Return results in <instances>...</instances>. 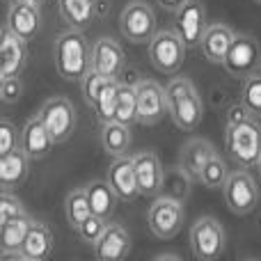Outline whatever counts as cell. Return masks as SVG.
Wrapping results in <instances>:
<instances>
[{
	"instance_id": "obj_14",
	"label": "cell",
	"mask_w": 261,
	"mask_h": 261,
	"mask_svg": "<svg viewBox=\"0 0 261 261\" xmlns=\"http://www.w3.org/2000/svg\"><path fill=\"white\" fill-rule=\"evenodd\" d=\"M126 67V55L113 37H99L92 44V69L108 78H117Z\"/></svg>"
},
{
	"instance_id": "obj_19",
	"label": "cell",
	"mask_w": 261,
	"mask_h": 261,
	"mask_svg": "<svg viewBox=\"0 0 261 261\" xmlns=\"http://www.w3.org/2000/svg\"><path fill=\"white\" fill-rule=\"evenodd\" d=\"M53 144H55L53 135L48 133V128H46V124L41 122L39 115L28 119L25 126L21 130V149L32 158V161L46 158L48 151L53 149Z\"/></svg>"
},
{
	"instance_id": "obj_26",
	"label": "cell",
	"mask_w": 261,
	"mask_h": 261,
	"mask_svg": "<svg viewBox=\"0 0 261 261\" xmlns=\"http://www.w3.org/2000/svg\"><path fill=\"white\" fill-rule=\"evenodd\" d=\"M101 147L110 156H126L130 147V126L122 122H108L101 124Z\"/></svg>"
},
{
	"instance_id": "obj_1",
	"label": "cell",
	"mask_w": 261,
	"mask_h": 261,
	"mask_svg": "<svg viewBox=\"0 0 261 261\" xmlns=\"http://www.w3.org/2000/svg\"><path fill=\"white\" fill-rule=\"evenodd\" d=\"M53 60H55V71L62 81H76L81 83L92 69V44L83 30H71L55 39L53 46Z\"/></svg>"
},
{
	"instance_id": "obj_24",
	"label": "cell",
	"mask_w": 261,
	"mask_h": 261,
	"mask_svg": "<svg viewBox=\"0 0 261 261\" xmlns=\"http://www.w3.org/2000/svg\"><path fill=\"white\" fill-rule=\"evenodd\" d=\"M213 153H216V149H213V144L208 142V140H204V138H193V140H188V142L181 147L179 165L184 167V170L188 172V174L193 176L195 181H199L204 165L211 161Z\"/></svg>"
},
{
	"instance_id": "obj_11",
	"label": "cell",
	"mask_w": 261,
	"mask_h": 261,
	"mask_svg": "<svg viewBox=\"0 0 261 261\" xmlns=\"http://www.w3.org/2000/svg\"><path fill=\"white\" fill-rule=\"evenodd\" d=\"M135 90H138V124H142V126L158 124L167 113L165 90L149 78H142Z\"/></svg>"
},
{
	"instance_id": "obj_8",
	"label": "cell",
	"mask_w": 261,
	"mask_h": 261,
	"mask_svg": "<svg viewBox=\"0 0 261 261\" xmlns=\"http://www.w3.org/2000/svg\"><path fill=\"white\" fill-rule=\"evenodd\" d=\"M39 117L46 124L48 133L53 135L55 144L67 142L71 138L73 128H76V108L67 96H53V99L44 101Z\"/></svg>"
},
{
	"instance_id": "obj_2",
	"label": "cell",
	"mask_w": 261,
	"mask_h": 261,
	"mask_svg": "<svg viewBox=\"0 0 261 261\" xmlns=\"http://www.w3.org/2000/svg\"><path fill=\"white\" fill-rule=\"evenodd\" d=\"M167 115L181 130H195L202 124L204 103L188 78H172L165 87Z\"/></svg>"
},
{
	"instance_id": "obj_27",
	"label": "cell",
	"mask_w": 261,
	"mask_h": 261,
	"mask_svg": "<svg viewBox=\"0 0 261 261\" xmlns=\"http://www.w3.org/2000/svg\"><path fill=\"white\" fill-rule=\"evenodd\" d=\"M87 190V197H90V206H92V213L96 216H103V218H110L117 206V199L119 195L115 193V188L110 186V181H92V184L85 186Z\"/></svg>"
},
{
	"instance_id": "obj_13",
	"label": "cell",
	"mask_w": 261,
	"mask_h": 261,
	"mask_svg": "<svg viewBox=\"0 0 261 261\" xmlns=\"http://www.w3.org/2000/svg\"><path fill=\"white\" fill-rule=\"evenodd\" d=\"M5 25L12 32H16L21 39H25V41L35 39L41 28L39 3H32V0H14V3L9 5L7 23H5Z\"/></svg>"
},
{
	"instance_id": "obj_38",
	"label": "cell",
	"mask_w": 261,
	"mask_h": 261,
	"mask_svg": "<svg viewBox=\"0 0 261 261\" xmlns=\"http://www.w3.org/2000/svg\"><path fill=\"white\" fill-rule=\"evenodd\" d=\"M21 94H23V83L18 76L3 78L0 81V99H3V103H7V106L16 103L21 99Z\"/></svg>"
},
{
	"instance_id": "obj_28",
	"label": "cell",
	"mask_w": 261,
	"mask_h": 261,
	"mask_svg": "<svg viewBox=\"0 0 261 261\" xmlns=\"http://www.w3.org/2000/svg\"><path fill=\"white\" fill-rule=\"evenodd\" d=\"M193 176L184 170V167H167L165 176H163V188L161 195L172 199H179V202H186L190 197V186H193Z\"/></svg>"
},
{
	"instance_id": "obj_32",
	"label": "cell",
	"mask_w": 261,
	"mask_h": 261,
	"mask_svg": "<svg viewBox=\"0 0 261 261\" xmlns=\"http://www.w3.org/2000/svg\"><path fill=\"white\" fill-rule=\"evenodd\" d=\"M229 167H227V163L222 161L218 153H213L211 161L204 165L202 170V176H199V184L204 186V188L208 190H218V188H225L227 179H229Z\"/></svg>"
},
{
	"instance_id": "obj_7",
	"label": "cell",
	"mask_w": 261,
	"mask_h": 261,
	"mask_svg": "<svg viewBox=\"0 0 261 261\" xmlns=\"http://www.w3.org/2000/svg\"><path fill=\"white\" fill-rule=\"evenodd\" d=\"M227 234L222 225L211 216H204L190 227V250L199 261H213L225 252Z\"/></svg>"
},
{
	"instance_id": "obj_30",
	"label": "cell",
	"mask_w": 261,
	"mask_h": 261,
	"mask_svg": "<svg viewBox=\"0 0 261 261\" xmlns=\"http://www.w3.org/2000/svg\"><path fill=\"white\" fill-rule=\"evenodd\" d=\"M138 85H126L119 83V94H117V108H115V122H122L130 126L138 122Z\"/></svg>"
},
{
	"instance_id": "obj_21",
	"label": "cell",
	"mask_w": 261,
	"mask_h": 261,
	"mask_svg": "<svg viewBox=\"0 0 261 261\" xmlns=\"http://www.w3.org/2000/svg\"><path fill=\"white\" fill-rule=\"evenodd\" d=\"M55 245V236L50 231L48 225L44 222H35L32 220L30 229H28V236L21 245V259L25 261H46L53 252Z\"/></svg>"
},
{
	"instance_id": "obj_42",
	"label": "cell",
	"mask_w": 261,
	"mask_h": 261,
	"mask_svg": "<svg viewBox=\"0 0 261 261\" xmlns=\"http://www.w3.org/2000/svg\"><path fill=\"white\" fill-rule=\"evenodd\" d=\"M156 259H179V254H156Z\"/></svg>"
},
{
	"instance_id": "obj_44",
	"label": "cell",
	"mask_w": 261,
	"mask_h": 261,
	"mask_svg": "<svg viewBox=\"0 0 261 261\" xmlns=\"http://www.w3.org/2000/svg\"><path fill=\"white\" fill-rule=\"evenodd\" d=\"M32 3H39V5H44V3H48V0H32Z\"/></svg>"
},
{
	"instance_id": "obj_45",
	"label": "cell",
	"mask_w": 261,
	"mask_h": 261,
	"mask_svg": "<svg viewBox=\"0 0 261 261\" xmlns=\"http://www.w3.org/2000/svg\"><path fill=\"white\" fill-rule=\"evenodd\" d=\"M259 73H261V64H259Z\"/></svg>"
},
{
	"instance_id": "obj_15",
	"label": "cell",
	"mask_w": 261,
	"mask_h": 261,
	"mask_svg": "<svg viewBox=\"0 0 261 261\" xmlns=\"http://www.w3.org/2000/svg\"><path fill=\"white\" fill-rule=\"evenodd\" d=\"M28 41L21 39L16 32H12L7 25L3 30L0 41V78L21 76L28 64Z\"/></svg>"
},
{
	"instance_id": "obj_33",
	"label": "cell",
	"mask_w": 261,
	"mask_h": 261,
	"mask_svg": "<svg viewBox=\"0 0 261 261\" xmlns=\"http://www.w3.org/2000/svg\"><path fill=\"white\" fill-rule=\"evenodd\" d=\"M241 103L252 115H261V73L243 78V87H241Z\"/></svg>"
},
{
	"instance_id": "obj_41",
	"label": "cell",
	"mask_w": 261,
	"mask_h": 261,
	"mask_svg": "<svg viewBox=\"0 0 261 261\" xmlns=\"http://www.w3.org/2000/svg\"><path fill=\"white\" fill-rule=\"evenodd\" d=\"M158 5H161L163 9H167V12H176V9H181L188 0H156Z\"/></svg>"
},
{
	"instance_id": "obj_17",
	"label": "cell",
	"mask_w": 261,
	"mask_h": 261,
	"mask_svg": "<svg viewBox=\"0 0 261 261\" xmlns=\"http://www.w3.org/2000/svg\"><path fill=\"white\" fill-rule=\"evenodd\" d=\"M234 37L236 32L227 23H208L202 35V41H199L204 60H208L211 64H222L234 44Z\"/></svg>"
},
{
	"instance_id": "obj_16",
	"label": "cell",
	"mask_w": 261,
	"mask_h": 261,
	"mask_svg": "<svg viewBox=\"0 0 261 261\" xmlns=\"http://www.w3.org/2000/svg\"><path fill=\"white\" fill-rule=\"evenodd\" d=\"M133 165L140 195L142 197H158L163 188V176H165V170H163L158 156L153 151H140L133 156Z\"/></svg>"
},
{
	"instance_id": "obj_36",
	"label": "cell",
	"mask_w": 261,
	"mask_h": 261,
	"mask_svg": "<svg viewBox=\"0 0 261 261\" xmlns=\"http://www.w3.org/2000/svg\"><path fill=\"white\" fill-rule=\"evenodd\" d=\"M16 147H21V130L14 126L12 122L3 119L0 122V156L14 151Z\"/></svg>"
},
{
	"instance_id": "obj_6",
	"label": "cell",
	"mask_w": 261,
	"mask_h": 261,
	"mask_svg": "<svg viewBox=\"0 0 261 261\" xmlns=\"http://www.w3.org/2000/svg\"><path fill=\"white\" fill-rule=\"evenodd\" d=\"M184 220H186L184 202L165 197V195H158L147 211L149 231L161 241L174 239V236L181 231V227H184Z\"/></svg>"
},
{
	"instance_id": "obj_9",
	"label": "cell",
	"mask_w": 261,
	"mask_h": 261,
	"mask_svg": "<svg viewBox=\"0 0 261 261\" xmlns=\"http://www.w3.org/2000/svg\"><path fill=\"white\" fill-rule=\"evenodd\" d=\"M222 195H225V202H227V206H229V211L236 213V216H248V213H252L259 202L257 184H254V179L245 172V167L231 172L225 188H222Z\"/></svg>"
},
{
	"instance_id": "obj_40",
	"label": "cell",
	"mask_w": 261,
	"mask_h": 261,
	"mask_svg": "<svg viewBox=\"0 0 261 261\" xmlns=\"http://www.w3.org/2000/svg\"><path fill=\"white\" fill-rule=\"evenodd\" d=\"M117 81H119V83H126V85H138V83L142 81V76H140L138 69H133V67H124V71L117 76Z\"/></svg>"
},
{
	"instance_id": "obj_29",
	"label": "cell",
	"mask_w": 261,
	"mask_h": 261,
	"mask_svg": "<svg viewBox=\"0 0 261 261\" xmlns=\"http://www.w3.org/2000/svg\"><path fill=\"white\" fill-rule=\"evenodd\" d=\"M64 216H67V222L73 229H78L92 216L90 197H87L85 188H76L67 195V199H64Z\"/></svg>"
},
{
	"instance_id": "obj_34",
	"label": "cell",
	"mask_w": 261,
	"mask_h": 261,
	"mask_svg": "<svg viewBox=\"0 0 261 261\" xmlns=\"http://www.w3.org/2000/svg\"><path fill=\"white\" fill-rule=\"evenodd\" d=\"M110 81H113V78L103 76V73L94 71V69H90V71H87V76L81 81V92H83V99H85V103L90 106V108L94 106V101L99 99L101 90H103Z\"/></svg>"
},
{
	"instance_id": "obj_3",
	"label": "cell",
	"mask_w": 261,
	"mask_h": 261,
	"mask_svg": "<svg viewBox=\"0 0 261 261\" xmlns=\"http://www.w3.org/2000/svg\"><path fill=\"white\" fill-rule=\"evenodd\" d=\"M225 144L229 158L241 167H254L261 156V124L257 117L229 124L225 133Z\"/></svg>"
},
{
	"instance_id": "obj_4",
	"label": "cell",
	"mask_w": 261,
	"mask_h": 261,
	"mask_svg": "<svg viewBox=\"0 0 261 261\" xmlns=\"http://www.w3.org/2000/svg\"><path fill=\"white\" fill-rule=\"evenodd\" d=\"M156 12L147 0H130L119 14V32L130 44H149L156 35Z\"/></svg>"
},
{
	"instance_id": "obj_12",
	"label": "cell",
	"mask_w": 261,
	"mask_h": 261,
	"mask_svg": "<svg viewBox=\"0 0 261 261\" xmlns=\"http://www.w3.org/2000/svg\"><path fill=\"white\" fill-rule=\"evenodd\" d=\"M174 30L181 35L188 48H199L202 35L206 30V9L199 0H188L174 12Z\"/></svg>"
},
{
	"instance_id": "obj_31",
	"label": "cell",
	"mask_w": 261,
	"mask_h": 261,
	"mask_svg": "<svg viewBox=\"0 0 261 261\" xmlns=\"http://www.w3.org/2000/svg\"><path fill=\"white\" fill-rule=\"evenodd\" d=\"M117 94H119V81H117V78H113V81H110L108 85L101 90L99 99H96L94 106H92V110H94L96 119H99L101 124H108V122H113V119H115Z\"/></svg>"
},
{
	"instance_id": "obj_47",
	"label": "cell",
	"mask_w": 261,
	"mask_h": 261,
	"mask_svg": "<svg viewBox=\"0 0 261 261\" xmlns=\"http://www.w3.org/2000/svg\"><path fill=\"white\" fill-rule=\"evenodd\" d=\"M257 3H259V5H261V0H257Z\"/></svg>"
},
{
	"instance_id": "obj_46",
	"label": "cell",
	"mask_w": 261,
	"mask_h": 261,
	"mask_svg": "<svg viewBox=\"0 0 261 261\" xmlns=\"http://www.w3.org/2000/svg\"><path fill=\"white\" fill-rule=\"evenodd\" d=\"M5 3H12V0H5Z\"/></svg>"
},
{
	"instance_id": "obj_22",
	"label": "cell",
	"mask_w": 261,
	"mask_h": 261,
	"mask_svg": "<svg viewBox=\"0 0 261 261\" xmlns=\"http://www.w3.org/2000/svg\"><path fill=\"white\" fill-rule=\"evenodd\" d=\"M58 12L67 28L85 30L99 14V0H58Z\"/></svg>"
},
{
	"instance_id": "obj_23",
	"label": "cell",
	"mask_w": 261,
	"mask_h": 261,
	"mask_svg": "<svg viewBox=\"0 0 261 261\" xmlns=\"http://www.w3.org/2000/svg\"><path fill=\"white\" fill-rule=\"evenodd\" d=\"M30 161L32 158L28 156L21 147H16L14 151L0 156V186H3V190L18 188V186L28 179Z\"/></svg>"
},
{
	"instance_id": "obj_43",
	"label": "cell",
	"mask_w": 261,
	"mask_h": 261,
	"mask_svg": "<svg viewBox=\"0 0 261 261\" xmlns=\"http://www.w3.org/2000/svg\"><path fill=\"white\" fill-rule=\"evenodd\" d=\"M257 170H259V174H261V156H259V163H257Z\"/></svg>"
},
{
	"instance_id": "obj_37",
	"label": "cell",
	"mask_w": 261,
	"mask_h": 261,
	"mask_svg": "<svg viewBox=\"0 0 261 261\" xmlns=\"http://www.w3.org/2000/svg\"><path fill=\"white\" fill-rule=\"evenodd\" d=\"M23 213H25V208L18 202V197H14L9 190H3V195H0V225L7 222L9 218L23 216Z\"/></svg>"
},
{
	"instance_id": "obj_35",
	"label": "cell",
	"mask_w": 261,
	"mask_h": 261,
	"mask_svg": "<svg viewBox=\"0 0 261 261\" xmlns=\"http://www.w3.org/2000/svg\"><path fill=\"white\" fill-rule=\"evenodd\" d=\"M106 220H108V218L92 213V216L76 229L83 243H87V245H92V248H94V243L101 239V236H103V231L108 229V222H106Z\"/></svg>"
},
{
	"instance_id": "obj_5",
	"label": "cell",
	"mask_w": 261,
	"mask_h": 261,
	"mask_svg": "<svg viewBox=\"0 0 261 261\" xmlns=\"http://www.w3.org/2000/svg\"><path fill=\"white\" fill-rule=\"evenodd\" d=\"M149 62L161 73H176L186 60V41L176 30H158L149 41Z\"/></svg>"
},
{
	"instance_id": "obj_10",
	"label": "cell",
	"mask_w": 261,
	"mask_h": 261,
	"mask_svg": "<svg viewBox=\"0 0 261 261\" xmlns=\"http://www.w3.org/2000/svg\"><path fill=\"white\" fill-rule=\"evenodd\" d=\"M259 64H261V53L257 39L250 35H236L234 44H231L229 53H227L225 62H222L227 73L234 78H248L259 71Z\"/></svg>"
},
{
	"instance_id": "obj_20",
	"label": "cell",
	"mask_w": 261,
	"mask_h": 261,
	"mask_svg": "<svg viewBox=\"0 0 261 261\" xmlns=\"http://www.w3.org/2000/svg\"><path fill=\"white\" fill-rule=\"evenodd\" d=\"M108 181L124 202H133L140 195L138 176H135L133 156H117V161L108 167Z\"/></svg>"
},
{
	"instance_id": "obj_18",
	"label": "cell",
	"mask_w": 261,
	"mask_h": 261,
	"mask_svg": "<svg viewBox=\"0 0 261 261\" xmlns=\"http://www.w3.org/2000/svg\"><path fill=\"white\" fill-rule=\"evenodd\" d=\"M94 257L99 261H122L130 252V234L122 225H108L99 241L94 243Z\"/></svg>"
},
{
	"instance_id": "obj_25",
	"label": "cell",
	"mask_w": 261,
	"mask_h": 261,
	"mask_svg": "<svg viewBox=\"0 0 261 261\" xmlns=\"http://www.w3.org/2000/svg\"><path fill=\"white\" fill-rule=\"evenodd\" d=\"M32 225V218L28 213L16 218H9L0 225V252L3 257H18L21 259V245L28 236V229Z\"/></svg>"
},
{
	"instance_id": "obj_39",
	"label": "cell",
	"mask_w": 261,
	"mask_h": 261,
	"mask_svg": "<svg viewBox=\"0 0 261 261\" xmlns=\"http://www.w3.org/2000/svg\"><path fill=\"white\" fill-rule=\"evenodd\" d=\"M250 117H257V115H252L248 108H245V103H234L229 110H227V126L229 124H239V122H245V119Z\"/></svg>"
}]
</instances>
